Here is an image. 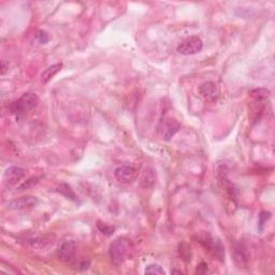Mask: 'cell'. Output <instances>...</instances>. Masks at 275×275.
I'll use <instances>...</instances> for the list:
<instances>
[{"label": "cell", "instance_id": "4", "mask_svg": "<svg viewBox=\"0 0 275 275\" xmlns=\"http://www.w3.org/2000/svg\"><path fill=\"white\" fill-rule=\"evenodd\" d=\"M114 176L122 184H132L138 178V171L133 166L124 165L115 169Z\"/></svg>", "mask_w": 275, "mask_h": 275}, {"label": "cell", "instance_id": "18", "mask_svg": "<svg viewBox=\"0 0 275 275\" xmlns=\"http://www.w3.org/2000/svg\"><path fill=\"white\" fill-rule=\"evenodd\" d=\"M37 39H38L39 42H40L41 44H45V43L49 42V36H48L47 32L43 31V30L38 31Z\"/></svg>", "mask_w": 275, "mask_h": 275}, {"label": "cell", "instance_id": "10", "mask_svg": "<svg viewBox=\"0 0 275 275\" xmlns=\"http://www.w3.org/2000/svg\"><path fill=\"white\" fill-rule=\"evenodd\" d=\"M199 93L206 100L211 102L217 100V98L219 96L218 87L214 82H206L202 84L199 87Z\"/></svg>", "mask_w": 275, "mask_h": 275}, {"label": "cell", "instance_id": "13", "mask_svg": "<svg viewBox=\"0 0 275 275\" xmlns=\"http://www.w3.org/2000/svg\"><path fill=\"white\" fill-rule=\"evenodd\" d=\"M57 192H58V193H61V194H63L64 196H66V197L69 198V199L76 200V196H75V194L73 193V191H72L71 187H70L69 185H67V184H62L60 187H58Z\"/></svg>", "mask_w": 275, "mask_h": 275}, {"label": "cell", "instance_id": "3", "mask_svg": "<svg viewBox=\"0 0 275 275\" xmlns=\"http://www.w3.org/2000/svg\"><path fill=\"white\" fill-rule=\"evenodd\" d=\"M202 48H204V42L199 37L194 36L185 39L178 47V52L182 55L189 56L199 53Z\"/></svg>", "mask_w": 275, "mask_h": 275}, {"label": "cell", "instance_id": "19", "mask_svg": "<svg viewBox=\"0 0 275 275\" xmlns=\"http://www.w3.org/2000/svg\"><path fill=\"white\" fill-rule=\"evenodd\" d=\"M207 272V265L205 264V263H202L199 267H198V269H197V273L199 274H205Z\"/></svg>", "mask_w": 275, "mask_h": 275}, {"label": "cell", "instance_id": "11", "mask_svg": "<svg viewBox=\"0 0 275 275\" xmlns=\"http://www.w3.org/2000/svg\"><path fill=\"white\" fill-rule=\"evenodd\" d=\"M37 204L38 199L34 197V196H25V197H21L11 201L9 204V207L12 209H26L36 206Z\"/></svg>", "mask_w": 275, "mask_h": 275}, {"label": "cell", "instance_id": "12", "mask_svg": "<svg viewBox=\"0 0 275 275\" xmlns=\"http://www.w3.org/2000/svg\"><path fill=\"white\" fill-rule=\"evenodd\" d=\"M63 68V64H55V65H52V66H50L49 68L45 69L42 74H41V81L47 84L50 80H52L58 72H60Z\"/></svg>", "mask_w": 275, "mask_h": 275}, {"label": "cell", "instance_id": "16", "mask_svg": "<svg viewBox=\"0 0 275 275\" xmlns=\"http://www.w3.org/2000/svg\"><path fill=\"white\" fill-rule=\"evenodd\" d=\"M155 183V178H154V174H153V171L152 172H145L144 173V176L142 179V186L143 187H150L153 186Z\"/></svg>", "mask_w": 275, "mask_h": 275}, {"label": "cell", "instance_id": "14", "mask_svg": "<svg viewBox=\"0 0 275 275\" xmlns=\"http://www.w3.org/2000/svg\"><path fill=\"white\" fill-rule=\"evenodd\" d=\"M180 256L182 257V259H184L186 261H191L192 260V251L191 247H189L186 243H182L180 245Z\"/></svg>", "mask_w": 275, "mask_h": 275}, {"label": "cell", "instance_id": "15", "mask_svg": "<svg viewBox=\"0 0 275 275\" xmlns=\"http://www.w3.org/2000/svg\"><path fill=\"white\" fill-rule=\"evenodd\" d=\"M146 274H155V275H165V270L159 265H148L145 270H144Z\"/></svg>", "mask_w": 275, "mask_h": 275}, {"label": "cell", "instance_id": "9", "mask_svg": "<svg viewBox=\"0 0 275 275\" xmlns=\"http://www.w3.org/2000/svg\"><path fill=\"white\" fill-rule=\"evenodd\" d=\"M234 263L239 269H247L250 264V254L247 252L246 246L238 244L234 248Z\"/></svg>", "mask_w": 275, "mask_h": 275}, {"label": "cell", "instance_id": "7", "mask_svg": "<svg viewBox=\"0 0 275 275\" xmlns=\"http://www.w3.org/2000/svg\"><path fill=\"white\" fill-rule=\"evenodd\" d=\"M76 250L77 246L76 243L73 241H68L65 242V243L61 246L60 251H58V257L64 263H70L74 264L75 263V256H76Z\"/></svg>", "mask_w": 275, "mask_h": 275}, {"label": "cell", "instance_id": "5", "mask_svg": "<svg viewBox=\"0 0 275 275\" xmlns=\"http://www.w3.org/2000/svg\"><path fill=\"white\" fill-rule=\"evenodd\" d=\"M180 129V124L175 120L171 119V117H166L162 121H160V124L158 126V133L163 140H169L170 138H172Z\"/></svg>", "mask_w": 275, "mask_h": 275}, {"label": "cell", "instance_id": "2", "mask_svg": "<svg viewBox=\"0 0 275 275\" xmlns=\"http://www.w3.org/2000/svg\"><path fill=\"white\" fill-rule=\"evenodd\" d=\"M39 102V98L34 93H25L21 98L11 104V111L17 116H24L34 109Z\"/></svg>", "mask_w": 275, "mask_h": 275}, {"label": "cell", "instance_id": "17", "mask_svg": "<svg viewBox=\"0 0 275 275\" xmlns=\"http://www.w3.org/2000/svg\"><path fill=\"white\" fill-rule=\"evenodd\" d=\"M97 227H98V229H99V230L103 234H107V235H111V234L113 233V231H114V228L113 227H110V226H108L106 224H102V222H100V221L97 224Z\"/></svg>", "mask_w": 275, "mask_h": 275}, {"label": "cell", "instance_id": "8", "mask_svg": "<svg viewBox=\"0 0 275 275\" xmlns=\"http://www.w3.org/2000/svg\"><path fill=\"white\" fill-rule=\"evenodd\" d=\"M26 175V170L19 167H10L3 173V183L6 186H14Z\"/></svg>", "mask_w": 275, "mask_h": 275}, {"label": "cell", "instance_id": "1", "mask_svg": "<svg viewBox=\"0 0 275 275\" xmlns=\"http://www.w3.org/2000/svg\"><path fill=\"white\" fill-rule=\"evenodd\" d=\"M133 244L126 238H117L110 245V258L114 266H121L129 256Z\"/></svg>", "mask_w": 275, "mask_h": 275}, {"label": "cell", "instance_id": "6", "mask_svg": "<svg viewBox=\"0 0 275 275\" xmlns=\"http://www.w3.org/2000/svg\"><path fill=\"white\" fill-rule=\"evenodd\" d=\"M199 242L209 253H212L214 257L219 259L220 261L225 259V248L221 245L219 240H215L211 237H206L200 239Z\"/></svg>", "mask_w": 275, "mask_h": 275}]
</instances>
